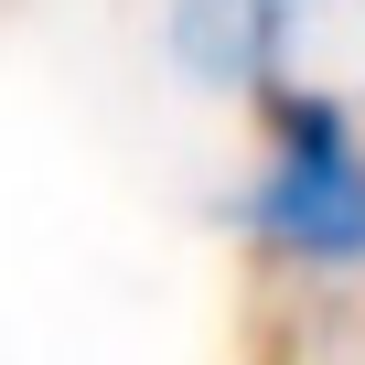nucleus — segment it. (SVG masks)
<instances>
[{
	"instance_id": "f257e3e1",
	"label": "nucleus",
	"mask_w": 365,
	"mask_h": 365,
	"mask_svg": "<svg viewBox=\"0 0 365 365\" xmlns=\"http://www.w3.org/2000/svg\"><path fill=\"white\" fill-rule=\"evenodd\" d=\"M258 108H269V172L247 194V226L279 258L354 269L365 258V150H354L344 108L312 97V86H269Z\"/></svg>"
}]
</instances>
